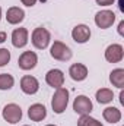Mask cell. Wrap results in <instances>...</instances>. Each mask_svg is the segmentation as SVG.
I'll use <instances>...</instances> for the list:
<instances>
[{
    "label": "cell",
    "mask_w": 124,
    "mask_h": 126,
    "mask_svg": "<svg viewBox=\"0 0 124 126\" xmlns=\"http://www.w3.org/2000/svg\"><path fill=\"white\" fill-rule=\"evenodd\" d=\"M69 104V91L66 88H57L56 93L53 95V100H51V107H53V111L57 113V114H62L63 111L66 110Z\"/></svg>",
    "instance_id": "cell-1"
},
{
    "label": "cell",
    "mask_w": 124,
    "mask_h": 126,
    "mask_svg": "<svg viewBox=\"0 0 124 126\" xmlns=\"http://www.w3.org/2000/svg\"><path fill=\"white\" fill-rule=\"evenodd\" d=\"M31 40H32V44H34L35 48H38V50H44V48L48 47L50 40H51V35H50V32L47 31L45 28L38 27V28H35V30L32 31Z\"/></svg>",
    "instance_id": "cell-2"
},
{
    "label": "cell",
    "mask_w": 124,
    "mask_h": 126,
    "mask_svg": "<svg viewBox=\"0 0 124 126\" xmlns=\"http://www.w3.org/2000/svg\"><path fill=\"white\" fill-rule=\"evenodd\" d=\"M50 54L53 59L60 62H67L72 59V50L62 41H54V44L50 48Z\"/></svg>",
    "instance_id": "cell-3"
},
{
    "label": "cell",
    "mask_w": 124,
    "mask_h": 126,
    "mask_svg": "<svg viewBox=\"0 0 124 126\" xmlns=\"http://www.w3.org/2000/svg\"><path fill=\"white\" fill-rule=\"evenodd\" d=\"M1 116H3V119L6 122H9L10 125H15L18 122H21V119H22V110H21V107L18 104L10 103V104H7V106L3 107Z\"/></svg>",
    "instance_id": "cell-4"
},
{
    "label": "cell",
    "mask_w": 124,
    "mask_h": 126,
    "mask_svg": "<svg viewBox=\"0 0 124 126\" xmlns=\"http://www.w3.org/2000/svg\"><path fill=\"white\" fill-rule=\"evenodd\" d=\"M114 22H115V13L112 10H101L95 15V24L101 30L110 28Z\"/></svg>",
    "instance_id": "cell-5"
},
{
    "label": "cell",
    "mask_w": 124,
    "mask_h": 126,
    "mask_svg": "<svg viewBox=\"0 0 124 126\" xmlns=\"http://www.w3.org/2000/svg\"><path fill=\"white\" fill-rule=\"evenodd\" d=\"M93 106H92V101L86 97V95H77L73 101V110L76 113H79L80 116L83 114H89L92 111Z\"/></svg>",
    "instance_id": "cell-6"
},
{
    "label": "cell",
    "mask_w": 124,
    "mask_h": 126,
    "mask_svg": "<svg viewBox=\"0 0 124 126\" xmlns=\"http://www.w3.org/2000/svg\"><path fill=\"white\" fill-rule=\"evenodd\" d=\"M124 57V48L120 44H111L105 50V59L110 63H118Z\"/></svg>",
    "instance_id": "cell-7"
},
{
    "label": "cell",
    "mask_w": 124,
    "mask_h": 126,
    "mask_svg": "<svg viewBox=\"0 0 124 126\" xmlns=\"http://www.w3.org/2000/svg\"><path fill=\"white\" fill-rule=\"evenodd\" d=\"M37 63H38V57H37V54L34 51H24L19 56V59H18L19 67L24 69V70H31V69H34L37 66Z\"/></svg>",
    "instance_id": "cell-8"
},
{
    "label": "cell",
    "mask_w": 124,
    "mask_h": 126,
    "mask_svg": "<svg viewBox=\"0 0 124 126\" xmlns=\"http://www.w3.org/2000/svg\"><path fill=\"white\" fill-rule=\"evenodd\" d=\"M21 90L28 95H32L35 93H38L39 90V82L37 78H34L31 75H25L22 79H21Z\"/></svg>",
    "instance_id": "cell-9"
},
{
    "label": "cell",
    "mask_w": 124,
    "mask_h": 126,
    "mask_svg": "<svg viewBox=\"0 0 124 126\" xmlns=\"http://www.w3.org/2000/svg\"><path fill=\"white\" fill-rule=\"evenodd\" d=\"M45 82L50 87L57 90V88L63 87V84H64V75H63V72L60 69H51L45 75Z\"/></svg>",
    "instance_id": "cell-10"
},
{
    "label": "cell",
    "mask_w": 124,
    "mask_h": 126,
    "mask_svg": "<svg viewBox=\"0 0 124 126\" xmlns=\"http://www.w3.org/2000/svg\"><path fill=\"white\" fill-rule=\"evenodd\" d=\"M72 37H73V40L76 43L83 44V43L89 41V38H91V28L88 25H83V24L76 25L73 28V31H72Z\"/></svg>",
    "instance_id": "cell-11"
},
{
    "label": "cell",
    "mask_w": 124,
    "mask_h": 126,
    "mask_svg": "<svg viewBox=\"0 0 124 126\" xmlns=\"http://www.w3.org/2000/svg\"><path fill=\"white\" fill-rule=\"evenodd\" d=\"M12 44L16 48H22L28 44V30L26 28H16L12 32Z\"/></svg>",
    "instance_id": "cell-12"
},
{
    "label": "cell",
    "mask_w": 124,
    "mask_h": 126,
    "mask_svg": "<svg viewBox=\"0 0 124 126\" xmlns=\"http://www.w3.org/2000/svg\"><path fill=\"white\" fill-rule=\"evenodd\" d=\"M69 75H70V78L73 81H77V82L85 81L86 76H88V67L85 64H82V63H74V64L70 66Z\"/></svg>",
    "instance_id": "cell-13"
},
{
    "label": "cell",
    "mask_w": 124,
    "mask_h": 126,
    "mask_svg": "<svg viewBox=\"0 0 124 126\" xmlns=\"http://www.w3.org/2000/svg\"><path fill=\"white\" fill-rule=\"evenodd\" d=\"M24 18H25V12H24L21 7H18V6H12V7H9L7 12H6V19H7V22H9L10 25H18V24H21V22L24 21Z\"/></svg>",
    "instance_id": "cell-14"
},
{
    "label": "cell",
    "mask_w": 124,
    "mask_h": 126,
    "mask_svg": "<svg viewBox=\"0 0 124 126\" xmlns=\"http://www.w3.org/2000/svg\"><path fill=\"white\" fill-rule=\"evenodd\" d=\"M28 116H29V119H31L32 122H41L47 116V109L42 104H38V103L32 104L28 109Z\"/></svg>",
    "instance_id": "cell-15"
},
{
    "label": "cell",
    "mask_w": 124,
    "mask_h": 126,
    "mask_svg": "<svg viewBox=\"0 0 124 126\" xmlns=\"http://www.w3.org/2000/svg\"><path fill=\"white\" fill-rule=\"evenodd\" d=\"M102 116L108 123H118L121 120V111L117 107H107L102 111Z\"/></svg>",
    "instance_id": "cell-16"
},
{
    "label": "cell",
    "mask_w": 124,
    "mask_h": 126,
    "mask_svg": "<svg viewBox=\"0 0 124 126\" xmlns=\"http://www.w3.org/2000/svg\"><path fill=\"white\" fill-rule=\"evenodd\" d=\"M110 82H111L114 87L123 90V87H124V69H121V67L114 69V70L110 73Z\"/></svg>",
    "instance_id": "cell-17"
},
{
    "label": "cell",
    "mask_w": 124,
    "mask_h": 126,
    "mask_svg": "<svg viewBox=\"0 0 124 126\" xmlns=\"http://www.w3.org/2000/svg\"><path fill=\"white\" fill-rule=\"evenodd\" d=\"M112 98H114V93L108 88H101L96 91V101L99 104H108L112 101Z\"/></svg>",
    "instance_id": "cell-18"
},
{
    "label": "cell",
    "mask_w": 124,
    "mask_h": 126,
    "mask_svg": "<svg viewBox=\"0 0 124 126\" xmlns=\"http://www.w3.org/2000/svg\"><path fill=\"white\" fill-rule=\"evenodd\" d=\"M15 84V79L12 75L9 73H0V90L1 91H6V90H10Z\"/></svg>",
    "instance_id": "cell-19"
},
{
    "label": "cell",
    "mask_w": 124,
    "mask_h": 126,
    "mask_svg": "<svg viewBox=\"0 0 124 126\" xmlns=\"http://www.w3.org/2000/svg\"><path fill=\"white\" fill-rule=\"evenodd\" d=\"M77 126H104L101 122H98L96 119L91 117L89 114H83L80 116V119L77 120Z\"/></svg>",
    "instance_id": "cell-20"
},
{
    "label": "cell",
    "mask_w": 124,
    "mask_h": 126,
    "mask_svg": "<svg viewBox=\"0 0 124 126\" xmlns=\"http://www.w3.org/2000/svg\"><path fill=\"white\" fill-rule=\"evenodd\" d=\"M10 60V51L7 48H0V67L6 66Z\"/></svg>",
    "instance_id": "cell-21"
},
{
    "label": "cell",
    "mask_w": 124,
    "mask_h": 126,
    "mask_svg": "<svg viewBox=\"0 0 124 126\" xmlns=\"http://www.w3.org/2000/svg\"><path fill=\"white\" fill-rule=\"evenodd\" d=\"M114 1L115 0H96V4H99V6H110Z\"/></svg>",
    "instance_id": "cell-22"
},
{
    "label": "cell",
    "mask_w": 124,
    "mask_h": 126,
    "mask_svg": "<svg viewBox=\"0 0 124 126\" xmlns=\"http://www.w3.org/2000/svg\"><path fill=\"white\" fill-rule=\"evenodd\" d=\"M22 1V4H25V6H28V7H32L35 3H37V0H21Z\"/></svg>",
    "instance_id": "cell-23"
},
{
    "label": "cell",
    "mask_w": 124,
    "mask_h": 126,
    "mask_svg": "<svg viewBox=\"0 0 124 126\" xmlns=\"http://www.w3.org/2000/svg\"><path fill=\"white\" fill-rule=\"evenodd\" d=\"M118 34L120 35H124V21H121L118 24Z\"/></svg>",
    "instance_id": "cell-24"
},
{
    "label": "cell",
    "mask_w": 124,
    "mask_h": 126,
    "mask_svg": "<svg viewBox=\"0 0 124 126\" xmlns=\"http://www.w3.org/2000/svg\"><path fill=\"white\" fill-rule=\"evenodd\" d=\"M4 41H6V32L0 31V44H1V43H4Z\"/></svg>",
    "instance_id": "cell-25"
},
{
    "label": "cell",
    "mask_w": 124,
    "mask_h": 126,
    "mask_svg": "<svg viewBox=\"0 0 124 126\" xmlns=\"http://www.w3.org/2000/svg\"><path fill=\"white\" fill-rule=\"evenodd\" d=\"M0 19H1V7H0Z\"/></svg>",
    "instance_id": "cell-26"
},
{
    "label": "cell",
    "mask_w": 124,
    "mask_h": 126,
    "mask_svg": "<svg viewBox=\"0 0 124 126\" xmlns=\"http://www.w3.org/2000/svg\"><path fill=\"white\" fill-rule=\"evenodd\" d=\"M47 126H56V125H47Z\"/></svg>",
    "instance_id": "cell-27"
},
{
    "label": "cell",
    "mask_w": 124,
    "mask_h": 126,
    "mask_svg": "<svg viewBox=\"0 0 124 126\" xmlns=\"http://www.w3.org/2000/svg\"><path fill=\"white\" fill-rule=\"evenodd\" d=\"M24 126H28V125H24Z\"/></svg>",
    "instance_id": "cell-28"
}]
</instances>
